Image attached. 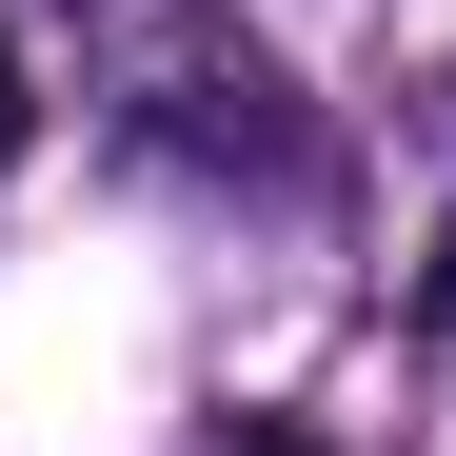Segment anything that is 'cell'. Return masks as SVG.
<instances>
[{"label": "cell", "mask_w": 456, "mask_h": 456, "mask_svg": "<svg viewBox=\"0 0 456 456\" xmlns=\"http://www.w3.org/2000/svg\"><path fill=\"white\" fill-rule=\"evenodd\" d=\"M20 119H40V100H20V40H0V159H20Z\"/></svg>", "instance_id": "2"}, {"label": "cell", "mask_w": 456, "mask_h": 456, "mask_svg": "<svg viewBox=\"0 0 456 456\" xmlns=\"http://www.w3.org/2000/svg\"><path fill=\"white\" fill-rule=\"evenodd\" d=\"M417 318H436V338H456V218H436V258H417Z\"/></svg>", "instance_id": "1"}, {"label": "cell", "mask_w": 456, "mask_h": 456, "mask_svg": "<svg viewBox=\"0 0 456 456\" xmlns=\"http://www.w3.org/2000/svg\"><path fill=\"white\" fill-rule=\"evenodd\" d=\"M239 456H318V436H297V417H239Z\"/></svg>", "instance_id": "3"}]
</instances>
